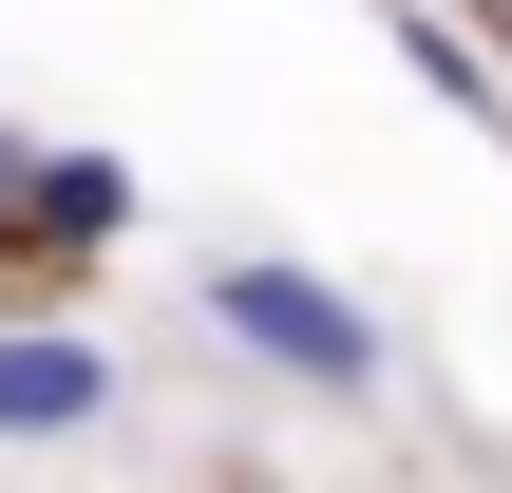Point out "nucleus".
Masks as SVG:
<instances>
[{
    "label": "nucleus",
    "instance_id": "f03ea898",
    "mask_svg": "<svg viewBox=\"0 0 512 493\" xmlns=\"http://www.w3.org/2000/svg\"><path fill=\"white\" fill-rule=\"evenodd\" d=\"M95 418H114V342L0 323V437H95Z\"/></svg>",
    "mask_w": 512,
    "mask_h": 493
},
{
    "label": "nucleus",
    "instance_id": "f257e3e1",
    "mask_svg": "<svg viewBox=\"0 0 512 493\" xmlns=\"http://www.w3.org/2000/svg\"><path fill=\"white\" fill-rule=\"evenodd\" d=\"M209 323L247 342V361H285V380H380V323L342 304V285H304V266H209Z\"/></svg>",
    "mask_w": 512,
    "mask_h": 493
}]
</instances>
